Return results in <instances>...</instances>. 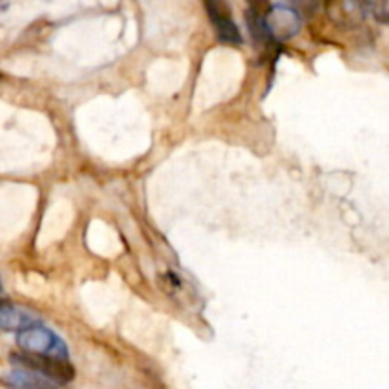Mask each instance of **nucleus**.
<instances>
[{"label": "nucleus", "mask_w": 389, "mask_h": 389, "mask_svg": "<svg viewBox=\"0 0 389 389\" xmlns=\"http://www.w3.org/2000/svg\"><path fill=\"white\" fill-rule=\"evenodd\" d=\"M12 363L19 368H27L33 373L40 374L48 380L56 384H69L74 380V366L67 359H57V357L48 355H34V353H14L10 357Z\"/></svg>", "instance_id": "f03ea898"}, {"label": "nucleus", "mask_w": 389, "mask_h": 389, "mask_svg": "<svg viewBox=\"0 0 389 389\" xmlns=\"http://www.w3.org/2000/svg\"><path fill=\"white\" fill-rule=\"evenodd\" d=\"M264 19H266L268 33L274 38V42H285L300 33L302 17L291 6H285V4L272 6Z\"/></svg>", "instance_id": "20e7f679"}, {"label": "nucleus", "mask_w": 389, "mask_h": 389, "mask_svg": "<svg viewBox=\"0 0 389 389\" xmlns=\"http://www.w3.org/2000/svg\"><path fill=\"white\" fill-rule=\"evenodd\" d=\"M17 346L25 353L69 359V349H67L65 342L61 340L56 333H51L49 329L40 327V323L19 331L17 333Z\"/></svg>", "instance_id": "f257e3e1"}, {"label": "nucleus", "mask_w": 389, "mask_h": 389, "mask_svg": "<svg viewBox=\"0 0 389 389\" xmlns=\"http://www.w3.org/2000/svg\"><path fill=\"white\" fill-rule=\"evenodd\" d=\"M287 6L300 17H314L319 12V0H287Z\"/></svg>", "instance_id": "9b49d317"}, {"label": "nucleus", "mask_w": 389, "mask_h": 389, "mask_svg": "<svg viewBox=\"0 0 389 389\" xmlns=\"http://www.w3.org/2000/svg\"><path fill=\"white\" fill-rule=\"evenodd\" d=\"M0 292H2V283H0Z\"/></svg>", "instance_id": "ddd939ff"}, {"label": "nucleus", "mask_w": 389, "mask_h": 389, "mask_svg": "<svg viewBox=\"0 0 389 389\" xmlns=\"http://www.w3.org/2000/svg\"><path fill=\"white\" fill-rule=\"evenodd\" d=\"M245 21H247V27H249V34H251L252 42H255V46L257 48H268L274 38L270 36L268 33V27H266V19L264 16H260L257 12H251V10H247V14H245Z\"/></svg>", "instance_id": "0eeeda50"}, {"label": "nucleus", "mask_w": 389, "mask_h": 389, "mask_svg": "<svg viewBox=\"0 0 389 389\" xmlns=\"http://www.w3.org/2000/svg\"><path fill=\"white\" fill-rule=\"evenodd\" d=\"M366 12H370V16L380 21V23H388L389 19V0H363Z\"/></svg>", "instance_id": "9d476101"}, {"label": "nucleus", "mask_w": 389, "mask_h": 389, "mask_svg": "<svg viewBox=\"0 0 389 389\" xmlns=\"http://www.w3.org/2000/svg\"><path fill=\"white\" fill-rule=\"evenodd\" d=\"M213 27H215L217 38L222 44H228V46H241L244 44V36H241V33H239V29H237V25L234 23L232 17H224V19H219V21H213Z\"/></svg>", "instance_id": "6e6552de"}, {"label": "nucleus", "mask_w": 389, "mask_h": 389, "mask_svg": "<svg viewBox=\"0 0 389 389\" xmlns=\"http://www.w3.org/2000/svg\"><path fill=\"white\" fill-rule=\"evenodd\" d=\"M247 4H249V10H251V12H257L260 16H266L268 10L272 8V2H270V0H247Z\"/></svg>", "instance_id": "f8f14e48"}, {"label": "nucleus", "mask_w": 389, "mask_h": 389, "mask_svg": "<svg viewBox=\"0 0 389 389\" xmlns=\"http://www.w3.org/2000/svg\"><path fill=\"white\" fill-rule=\"evenodd\" d=\"M4 380L12 389H59L56 381L48 380L33 370H27V368L12 370L10 374H6Z\"/></svg>", "instance_id": "423d86ee"}, {"label": "nucleus", "mask_w": 389, "mask_h": 389, "mask_svg": "<svg viewBox=\"0 0 389 389\" xmlns=\"http://www.w3.org/2000/svg\"><path fill=\"white\" fill-rule=\"evenodd\" d=\"M203 2H205L207 14L211 17V23L224 19V17H232V10H230L228 0H203Z\"/></svg>", "instance_id": "1a4fd4ad"}, {"label": "nucleus", "mask_w": 389, "mask_h": 389, "mask_svg": "<svg viewBox=\"0 0 389 389\" xmlns=\"http://www.w3.org/2000/svg\"><path fill=\"white\" fill-rule=\"evenodd\" d=\"M325 14L342 31H353L365 23L366 10L363 0H325Z\"/></svg>", "instance_id": "7ed1b4c3"}, {"label": "nucleus", "mask_w": 389, "mask_h": 389, "mask_svg": "<svg viewBox=\"0 0 389 389\" xmlns=\"http://www.w3.org/2000/svg\"><path fill=\"white\" fill-rule=\"evenodd\" d=\"M38 317L27 311L21 306L16 304H10V302H2L0 304V331H6V333H19L27 327H33L38 325Z\"/></svg>", "instance_id": "39448f33"}]
</instances>
